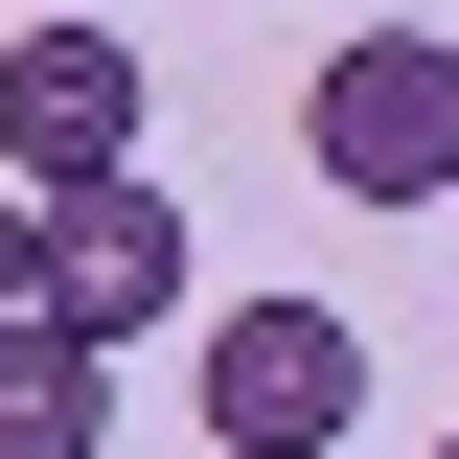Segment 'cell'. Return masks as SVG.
I'll use <instances>...</instances> for the list:
<instances>
[{
	"mask_svg": "<svg viewBox=\"0 0 459 459\" xmlns=\"http://www.w3.org/2000/svg\"><path fill=\"white\" fill-rule=\"evenodd\" d=\"M138 115H161V69L115 23H0V184H115Z\"/></svg>",
	"mask_w": 459,
	"mask_h": 459,
	"instance_id": "cell-3",
	"label": "cell"
},
{
	"mask_svg": "<svg viewBox=\"0 0 459 459\" xmlns=\"http://www.w3.org/2000/svg\"><path fill=\"white\" fill-rule=\"evenodd\" d=\"M344 413H368V322L344 299H230L207 322V437L230 459H322Z\"/></svg>",
	"mask_w": 459,
	"mask_h": 459,
	"instance_id": "cell-2",
	"label": "cell"
},
{
	"mask_svg": "<svg viewBox=\"0 0 459 459\" xmlns=\"http://www.w3.org/2000/svg\"><path fill=\"white\" fill-rule=\"evenodd\" d=\"M47 322H92V344L184 322V207L138 161H115V184H47Z\"/></svg>",
	"mask_w": 459,
	"mask_h": 459,
	"instance_id": "cell-4",
	"label": "cell"
},
{
	"mask_svg": "<svg viewBox=\"0 0 459 459\" xmlns=\"http://www.w3.org/2000/svg\"><path fill=\"white\" fill-rule=\"evenodd\" d=\"M299 161H322L344 207H437V184H459V47L344 23V47H322V92H299Z\"/></svg>",
	"mask_w": 459,
	"mask_h": 459,
	"instance_id": "cell-1",
	"label": "cell"
},
{
	"mask_svg": "<svg viewBox=\"0 0 459 459\" xmlns=\"http://www.w3.org/2000/svg\"><path fill=\"white\" fill-rule=\"evenodd\" d=\"M92 437H115V344L23 299V322H0V459H92Z\"/></svg>",
	"mask_w": 459,
	"mask_h": 459,
	"instance_id": "cell-5",
	"label": "cell"
},
{
	"mask_svg": "<svg viewBox=\"0 0 459 459\" xmlns=\"http://www.w3.org/2000/svg\"><path fill=\"white\" fill-rule=\"evenodd\" d=\"M437 459H459V437H437Z\"/></svg>",
	"mask_w": 459,
	"mask_h": 459,
	"instance_id": "cell-7",
	"label": "cell"
},
{
	"mask_svg": "<svg viewBox=\"0 0 459 459\" xmlns=\"http://www.w3.org/2000/svg\"><path fill=\"white\" fill-rule=\"evenodd\" d=\"M47 299V184H0V322Z\"/></svg>",
	"mask_w": 459,
	"mask_h": 459,
	"instance_id": "cell-6",
	"label": "cell"
}]
</instances>
